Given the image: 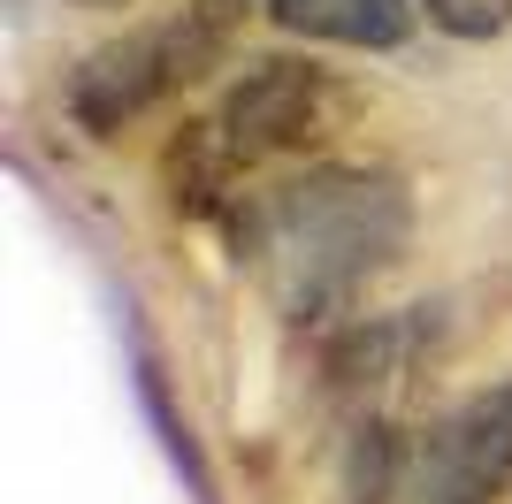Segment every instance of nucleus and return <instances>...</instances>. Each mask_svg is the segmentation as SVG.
<instances>
[{
	"label": "nucleus",
	"mask_w": 512,
	"mask_h": 504,
	"mask_svg": "<svg viewBox=\"0 0 512 504\" xmlns=\"http://www.w3.org/2000/svg\"><path fill=\"white\" fill-rule=\"evenodd\" d=\"M268 16L299 39H329V46H398L413 31L406 0H268Z\"/></svg>",
	"instance_id": "39448f33"
},
{
	"label": "nucleus",
	"mask_w": 512,
	"mask_h": 504,
	"mask_svg": "<svg viewBox=\"0 0 512 504\" xmlns=\"http://www.w3.org/2000/svg\"><path fill=\"white\" fill-rule=\"evenodd\" d=\"M321 100H329L321 69H306V62H253L207 130H214V146L230 153V168H237V161H260V153H283V146H299V138H314L321 130Z\"/></svg>",
	"instance_id": "20e7f679"
},
{
	"label": "nucleus",
	"mask_w": 512,
	"mask_h": 504,
	"mask_svg": "<svg viewBox=\"0 0 512 504\" xmlns=\"http://www.w3.org/2000/svg\"><path fill=\"white\" fill-rule=\"evenodd\" d=\"M512 489V382L467 398L451 420L428 428V443L413 451V504H482Z\"/></svg>",
	"instance_id": "7ed1b4c3"
},
{
	"label": "nucleus",
	"mask_w": 512,
	"mask_h": 504,
	"mask_svg": "<svg viewBox=\"0 0 512 504\" xmlns=\"http://www.w3.org/2000/svg\"><path fill=\"white\" fill-rule=\"evenodd\" d=\"M222 31H230V23H214L207 8H184L176 23H153V31H130V39L100 46V54L69 77L77 123L123 130L138 107H153L161 92H176V84H192L199 69L222 54Z\"/></svg>",
	"instance_id": "f03ea898"
},
{
	"label": "nucleus",
	"mask_w": 512,
	"mask_h": 504,
	"mask_svg": "<svg viewBox=\"0 0 512 504\" xmlns=\"http://www.w3.org/2000/svg\"><path fill=\"white\" fill-rule=\"evenodd\" d=\"M428 23H444L451 39H497L512 23V0H421Z\"/></svg>",
	"instance_id": "423d86ee"
},
{
	"label": "nucleus",
	"mask_w": 512,
	"mask_h": 504,
	"mask_svg": "<svg viewBox=\"0 0 512 504\" xmlns=\"http://www.w3.org/2000/svg\"><path fill=\"white\" fill-rule=\"evenodd\" d=\"M406 191L367 168H314L299 184L268 191L245 214V252H253L260 283L291 321L329 314L360 291L367 275H383L406 245Z\"/></svg>",
	"instance_id": "f257e3e1"
}]
</instances>
